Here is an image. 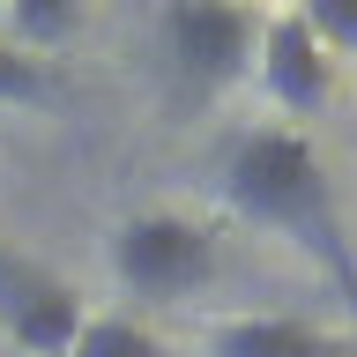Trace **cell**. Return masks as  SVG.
<instances>
[{
    "instance_id": "obj_1",
    "label": "cell",
    "mask_w": 357,
    "mask_h": 357,
    "mask_svg": "<svg viewBox=\"0 0 357 357\" xmlns=\"http://www.w3.org/2000/svg\"><path fill=\"white\" fill-rule=\"evenodd\" d=\"M216 194L238 223H261V231H283L298 238L305 253L342 275L357 290V268H350V245H342V223H335V201H328V172H320V149H312L298 127H245L231 134V149L216 164Z\"/></svg>"
},
{
    "instance_id": "obj_2",
    "label": "cell",
    "mask_w": 357,
    "mask_h": 357,
    "mask_svg": "<svg viewBox=\"0 0 357 357\" xmlns=\"http://www.w3.org/2000/svg\"><path fill=\"white\" fill-rule=\"evenodd\" d=\"M156 45H164L172 105L201 112L253 67L261 15H253V8H223V0H172V8L156 15Z\"/></svg>"
},
{
    "instance_id": "obj_3",
    "label": "cell",
    "mask_w": 357,
    "mask_h": 357,
    "mask_svg": "<svg viewBox=\"0 0 357 357\" xmlns=\"http://www.w3.org/2000/svg\"><path fill=\"white\" fill-rule=\"evenodd\" d=\"M208 275H216V238H208V223L178 216V208H142L112 231V283L127 298L178 305Z\"/></svg>"
},
{
    "instance_id": "obj_4",
    "label": "cell",
    "mask_w": 357,
    "mask_h": 357,
    "mask_svg": "<svg viewBox=\"0 0 357 357\" xmlns=\"http://www.w3.org/2000/svg\"><path fill=\"white\" fill-rule=\"evenodd\" d=\"M82 298L75 283H60L52 268L22 261L0 245V335H15L30 357H67L75 350V335H82Z\"/></svg>"
},
{
    "instance_id": "obj_5",
    "label": "cell",
    "mask_w": 357,
    "mask_h": 357,
    "mask_svg": "<svg viewBox=\"0 0 357 357\" xmlns=\"http://www.w3.org/2000/svg\"><path fill=\"white\" fill-rule=\"evenodd\" d=\"M253 60H261V89L268 105L290 119H312V112H328L335 97V60L312 45L305 15L298 8H283V15H261V45H253Z\"/></svg>"
},
{
    "instance_id": "obj_6",
    "label": "cell",
    "mask_w": 357,
    "mask_h": 357,
    "mask_svg": "<svg viewBox=\"0 0 357 357\" xmlns=\"http://www.w3.org/2000/svg\"><path fill=\"white\" fill-rule=\"evenodd\" d=\"M208 357H357V342L290 312H238L208 328Z\"/></svg>"
},
{
    "instance_id": "obj_7",
    "label": "cell",
    "mask_w": 357,
    "mask_h": 357,
    "mask_svg": "<svg viewBox=\"0 0 357 357\" xmlns=\"http://www.w3.org/2000/svg\"><path fill=\"white\" fill-rule=\"evenodd\" d=\"M67 357H164V342H156L149 328L119 320V312H105V320H82V335H75Z\"/></svg>"
},
{
    "instance_id": "obj_8",
    "label": "cell",
    "mask_w": 357,
    "mask_h": 357,
    "mask_svg": "<svg viewBox=\"0 0 357 357\" xmlns=\"http://www.w3.org/2000/svg\"><path fill=\"white\" fill-rule=\"evenodd\" d=\"M75 38V8H52V0H22L15 15H8V45L15 52H30V60H45V45Z\"/></svg>"
},
{
    "instance_id": "obj_9",
    "label": "cell",
    "mask_w": 357,
    "mask_h": 357,
    "mask_svg": "<svg viewBox=\"0 0 357 357\" xmlns=\"http://www.w3.org/2000/svg\"><path fill=\"white\" fill-rule=\"evenodd\" d=\"M298 15L328 60H357V0H305Z\"/></svg>"
},
{
    "instance_id": "obj_10",
    "label": "cell",
    "mask_w": 357,
    "mask_h": 357,
    "mask_svg": "<svg viewBox=\"0 0 357 357\" xmlns=\"http://www.w3.org/2000/svg\"><path fill=\"white\" fill-rule=\"evenodd\" d=\"M0 105H52V75H45V60L15 52L8 38H0Z\"/></svg>"
}]
</instances>
